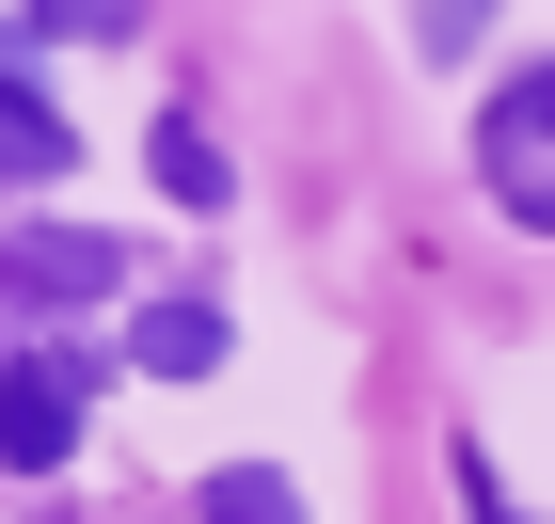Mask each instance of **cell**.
Returning <instances> with one entry per match:
<instances>
[{
	"instance_id": "1",
	"label": "cell",
	"mask_w": 555,
	"mask_h": 524,
	"mask_svg": "<svg viewBox=\"0 0 555 524\" xmlns=\"http://www.w3.org/2000/svg\"><path fill=\"white\" fill-rule=\"evenodd\" d=\"M80 349H33V366H0V461H16V477H48V461H64V445H80Z\"/></svg>"
},
{
	"instance_id": "2",
	"label": "cell",
	"mask_w": 555,
	"mask_h": 524,
	"mask_svg": "<svg viewBox=\"0 0 555 524\" xmlns=\"http://www.w3.org/2000/svg\"><path fill=\"white\" fill-rule=\"evenodd\" d=\"M0 286H16V303H112V286H128V255H112L95 222H16Z\"/></svg>"
},
{
	"instance_id": "3",
	"label": "cell",
	"mask_w": 555,
	"mask_h": 524,
	"mask_svg": "<svg viewBox=\"0 0 555 524\" xmlns=\"http://www.w3.org/2000/svg\"><path fill=\"white\" fill-rule=\"evenodd\" d=\"M64 159H80V128L33 95V64H16V33H0V175H16V191H48Z\"/></svg>"
},
{
	"instance_id": "4",
	"label": "cell",
	"mask_w": 555,
	"mask_h": 524,
	"mask_svg": "<svg viewBox=\"0 0 555 524\" xmlns=\"http://www.w3.org/2000/svg\"><path fill=\"white\" fill-rule=\"evenodd\" d=\"M128 366H143V382H207V366H222V303H207V286L143 303V318H128Z\"/></svg>"
},
{
	"instance_id": "5",
	"label": "cell",
	"mask_w": 555,
	"mask_h": 524,
	"mask_svg": "<svg viewBox=\"0 0 555 524\" xmlns=\"http://www.w3.org/2000/svg\"><path fill=\"white\" fill-rule=\"evenodd\" d=\"M476 159H492V207L555 239V159H540V128H524V95H492V128H476Z\"/></svg>"
},
{
	"instance_id": "6",
	"label": "cell",
	"mask_w": 555,
	"mask_h": 524,
	"mask_svg": "<svg viewBox=\"0 0 555 524\" xmlns=\"http://www.w3.org/2000/svg\"><path fill=\"white\" fill-rule=\"evenodd\" d=\"M143 159H159V191H175V207H222V191H238V175H222V143L191 128V112H159V143H143Z\"/></svg>"
},
{
	"instance_id": "7",
	"label": "cell",
	"mask_w": 555,
	"mask_h": 524,
	"mask_svg": "<svg viewBox=\"0 0 555 524\" xmlns=\"http://www.w3.org/2000/svg\"><path fill=\"white\" fill-rule=\"evenodd\" d=\"M191 509H207V524H301V477H270V461H222Z\"/></svg>"
},
{
	"instance_id": "8",
	"label": "cell",
	"mask_w": 555,
	"mask_h": 524,
	"mask_svg": "<svg viewBox=\"0 0 555 524\" xmlns=\"http://www.w3.org/2000/svg\"><path fill=\"white\" fill-rule=\"evenodd\" d=\"M143 0H33V33H64V48H112Z\"/></svg>"
},
{
	"instance_id": "9",
	"label": "cell",
	"mask_w": 555,
	"mask_h": 524,
	"mask_svg": "<svg viewBox=\"0 0 555 524\" xmlns=\"http://www.w3.org/2000/svg\"><path fill=\"white\" fill-rule=\"evenodd\" d=\"M476 33H492V0H428V16H413V48H428V64H461Z\"/></svg>"
},
{
	"instance_id": "10",
	"label": "cell",
	"mask_w": 555,
	"mask_h": 524,
	"mask_svg": "<svg viewBox=\"0 0 555 524\" xmlns=\"http://www.w3.org/2000/svg\"><path fill=\"white\" fill-rule=\"evenodd\" d=\"M508 95H524V128H540V143H555V64H524V80H508Z\"/></svg>"
},
{
	"instance_id": "11",
	"label": "cell",
	"mask_w": 555,
	"mask_h": 524,
	"mask_svg": "<svg viewBox=\"0 0 555 524\" xmlns=\"http://www.w3.org/2000/svg\"><path fill=\"white\" fill-rule=\"evenodd\" d=\"M476 524H508V509H492V493H476Z\"/></svg>"
}]
</instances>
